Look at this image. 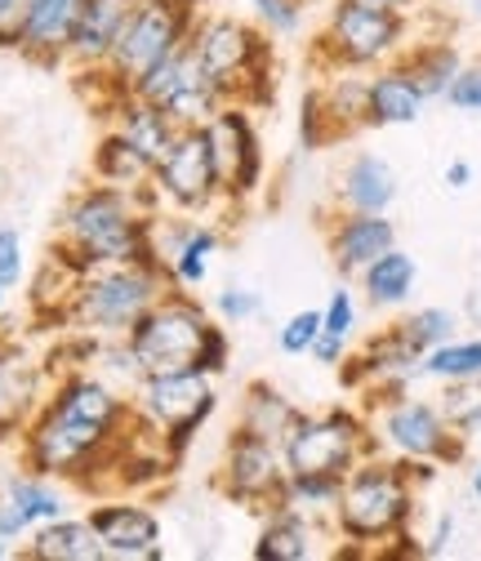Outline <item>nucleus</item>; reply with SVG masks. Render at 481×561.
<instances>
[{
    "label": "nucleus",
    "instance_id": "2eb2a0df",
    "mask_svg": "<svg viewBox=\"0 0 481 561\" xmlns=\"http://www.w3.org/2000/svg\"><path fill=\"white\" fill-rule=\"evenodd\" d=\"M210 134V148H215V161H219V183H224V196L228 205L237 201H250L259 187H263V138H259V125L250 116L245 103H224L215 112V121L205 125Z\"/></svg>",
    "mask_w": 481,
    "mask_h": 561
},
{
    "label": "nucleus",
    "instance_id": "f8f14e48",
    "mask_svg": "<svg viewBox=\"0 0 481 561\" xmlns=\"http://www.w3.org/2000/svg\"><path fill=\"white\" fill-rule=\"evenodd\" d=\"M286 481H290V468L282 446H272L245 428H232L224 446V463L215 472V490L228 504H241L267 517L272 508L286 504Z\"/></svg>",
    "mask_w": 481,
    "mask_h": 561
},
{
    "label": "nucleus",
    "instance_id": "49530a36",
    "mask_svg": "<svg viewBox=\"0 0 481 561\" xmlns=\"http://www.w3.org/2000/svg\"><path fill=\"white\" fill-rule=\"evenodd\" d=\"M455 530H459L455 513H442V517H437V526L428 530V539H420V543H424V557H446V552H450V543H455Z\"/></svg>",
    "mask_w": 481,
    "mask_h": 561
},
{
    "label": "nucleus",
    "instance_id": "a18cd8bd",
    "mask_svg": "<svg viewBox=\"0 0 481 561\" xmlns=\"http://www.w3.org/2000/svg\"><path fill=\"white\" fill-rule=\"evenodd\" d=\"M23 14H27V0H0V49H19Z\"/></svg>",
    "mask_w": 481,
    "mask_h": 561
},
{
    "label": "nucleus",
    "instance_id": "58836bf2",
    "mask_svg": "<svg viewBox=\"0 0 481 561\" xmlns=\"http://www.w3.org/2000/svg\"><path fill=\"white\" fill-rule=\"evenodd\" d=\"M317 334H321V308H304V312H295V317L277 330V347H282L286 357H308L312 343H317Z\"/></svg>",
    "mask_w": 481,
    "mask_h": 561
},
{
    "label": "nucleus",
    "instance_id": "c9c22d12",
    "mask_svg": "<svg viewBox=\"0 0 481 561\" xmlns=\"http://www.w3.org/2000/svg\"><path fill=\"white\" fill-rule=\"evenodd\" d=\"M339 490H343V477H325V472H290V481H286V504H290V508H304V513H312V517H321V513L334 508Z\"/></svg>",
    "mask_w": 481,
    "mask_h": 561
},
{
    "label": "nucleus",
    "instance_id": "f03ea898",
    "mask_svg": "<svg viewBox=\"0 0 481 561\" xmlns=\"http://www.w3.org/2000/svg\"><path fill=\"white\" fill-rule=\"evenodd\" d=\"M415 490L420 481L410 477L405 459L397 455H366L348 477L330 508L334 517V535L362 548H388L392 539H401L415 526Z\"/></svg>",
    "mask_w": 481,
    "mask_h": 561
},
{
    "label": "nucleus",
    "instance_id": "b1692460",
    "mask_svg": "<svg viewBox=\"0 0 481 561\" xmlns=\"http://www.w3.org/2000/svg\"><path fill=\"white\" fill-rule=\"evenodd\" d=\"M23 557L32 561H107V548L90 517H54L36 526L23 543Z\"/></svg>",
    "mask_w": 481,
    "mask_h": 561
},
{
    "label": "nucleus",
    "instance_id": "c85d7f7f",
    "mask_svg": "<svg viewBox=\"0 0 481 561\" xmlns=\"http://www.w3.org/2000/svg\"><path fill=\"white\" fill-rule=\"evenodd\" d=\"M299 419H304V410H299L286 392H277L272 383L254 379V383L245 388L237 428H245V433H254V437H263V442H272V446H286V437L295 433Z\"/></svg>",
    "mask_w": 481,
    "mask_h": 561
},
{
    "label": "nucleus",
    "instance_id": "473e14b6",
    "mask_svg": "<svg viewBox=\"0 0 481 561\" xmlns=\"http://www.w3.org/2000/svg\"><path fill=\"white\" fill-rule=\"evenodd\" d=\"M472 375H481V334H472V339L455 334L424 357V379L446 383V379H472Z\"/></svg>",
    "mask_w": 481,
    "mask_h": 561
},
{
    "label": "nucleus",
    "instance_id": "20e7f679",
    "mask_svg": "<svg viewBox=\"0 0 481 561\" xmlns=\"http://www.w3.org/2000/svg\"><path fill=\"white\" fill-rule=\"evenodd\" d=\"M201 72L224 94V103L263 107L272 99V36L259 23L232 19V14H201L187 36Z\"/></svg>",
    "mask_w": 481,
    "mask_h": 561
},
{
    "label": "nucleus",
    "instance_id": "c756f323",
    "mask_svg": "<svg viewBox=\"0 0 481 561\" xmlns=\"http://www.w3.org/2000/svg\"><path fill=\"white\" fill-rule=\"evenodd\" d=\"M362 295L370 308H401L410 295H415V280H420V263L410 259L401 245H392L388 254H379L362 276Z\"/></svg>",
    "mask_w": 481,
    "mask_h": 561
},
{
    "label": "nucleus",
    "instance_id": "5fc2aeb1",
    "mask_svg": "<svg viewBox=\"0 0 481 561\" xmlns=\"http://www.w3.org/2000/svg\"><path fill=\"white\" fill-rule=\"evenodd\" d=\"M5 295H10V290H5V286H0V308H5Z\"/></svg>",
    "mask_w": 481,
    "mask_h": 561
},
{
    "label": "nucleus",
    "instance_id": "bb28decb",
    "mask_svg": "<svg viewBox=\"0 0 481 561\" xmlns=\"http://www.w3.org/2000/svg\"><path fill=\"white\" fill-rule=\"evenodd\" d=\"M428 99L415 90L397 62H383L375 67L370 77V103H366V125L370 129H392V125H415L424 116Z\"/></svg>",
    "mask_w": 481,
    "mask_h": 561
},
{
    "label": "nucleus",
    "instance_id": "5701e85b",
    "mask_svg": "<svg viewBox=\"0 0 481 561\" xmlns=\"http://www.w3.org/2000/svg\"><path fill=\"white\" fill-rule=\"evenodd\" d=\"M107 121H112L116 134L129 138L134 152H144V157L152 161V170H157V161L170 152L174 134H179V125H174L161 107H152L148 99H139V94H116V99L107 103Z\"/></svg>",
    "mask_w": 481,
    "mask_h": 561
},
{
    "label": "nucleus",
    "instance_id": "4be33fe9",
    "mask_svg": "<svg viewBox=\"0 0 481 561\" xmlns=\"http://www.w3.org/2000/svg\"><path fill=\"white\" fill-rule=\"evenodd\" d=\"M334 201L339 209H357V215H388L397 201V170L375 152H357L339 174Z\"/></svg>",
    "mask_w": 481,
    "mask_h": 561
},
{
    "label": "nucleus",
    "instance_id": "4c0bfd02",
    "mask_svg": "<svg viewBox=\"0 0 481 561\" xmlns=\"http://www.w3.org/2000/svg\"><path fill=\"white\" fill-rule=\"evenodd\" d=\"M250 10L267 36H295L304 27V0H250Z\"/></svg>",
    "mask_w": 481,
    "mask_h": 561
},
{
    "label": "nucleus",
    "instance_id": "1a4fd4ad",
    "mask_svg": "<svg viewBox=\"0 0 481 561\" xmlns=\"http://www.w3.org/2000/svg\"><path fill=\"white\" fill-rule=\"evenodd\" d=\"M290 472H325V477H348L366 455H375V433L362 410L330 405L321 414H308L295 424V433L282 446Z\"/></svg>",
    "mask_w": 481,
    "mask_h": 561
},
{
    "label": "nucleus",
    "instance_id": "aec40b11",
    "mask_svg": "<svg viewBox=\"0 0 481 561\" xmlns=\"http://www.w3.org/2000/svg\"><path fill=\"white\" fill-rule=\"evenodd\" d=\"M170 245H157V254L170 267V280L179 290H196L210 276V259L219 254V228L215 224H187V219H157L152 224Z\"/></svg>",
    "mask_w": 481,
    "mask_h": 561
},
{
    "label": "nucleus",
    "instance_id": "37998d69",
    "mask_svg": "<svg viewBox=\"0 0 481 561\" xmlns=\"http://www.w3.org/2000/svg\"><path fill=\"white\" fill-rule=\"evenodd\" d=\"M228 366H232V339H228L224 321H215L210 334H205V343H201L196 370H201V375H210V379H219V375H228Z\"/></svg>",
    "mask_w": 481,
    "mask_h": 561
},
{
    "label": "nucleus",
    "instance_id": "603ef678",
    "mask_svg": "<svg viewBox=\"0 0 481 561\" xmlns=\"http://www.w3.org/2000/svg\"><path fill=\"white\" fill-rule=\"evenodd\" d=\"M468 490H472V500L481 504V463L472 468V477H468Z\"/></svg>",
    "mask_w": 481,
    "mask_h": 561
},
{
    "label": "nucleus",
    "instance_id": "e433bc0d",
    "mask_svg": "<svg viewBox=\"0 0 481 561\" xmlns=\"http://www.w3.org/2000/svg\"><path fill=\"white\" fill-rule=\"evenodd\" d=\"M299 144H304V152H317V148L339 144V134H334V125H330V112H325L321 90H308L304 103H299Z\"/></svg>",
    "mask_w": 481,
    "mask_h": 561
},
{
    "label": "nucleus",
    "instance_id": "ea45409f",
    "mask_svg": "<svg viewBox=\"0 0 481 561\" xmlns=\"http://www.w3.org/2000/svg\"><path fill=\"white\" fill-rule=\"evenodd\" d=\"M321 334H330L339 343H353V334H357V299H353L348 286H339L330 295V304L321 308Z\"/></svg>",
    "mask_w": 481,
    "mask_h": 561
},
{
    "label": "nucleus",
    "instance_id": "cd10ccee",
    "mask_svg": "<svg viewBox=\"0 0 481 561\" xmlns=\"http://www.w3.org/2000/svg\"><path fill=\"white\" fill-rule=\"evenodd\" d=\"M0 500H5L19 513V522L27 526V535L36 526L54 522V517H67V495L54 485V477H41L32 468H14V472L0 477Z\"/></svg>",
    "mask_w": 481,
    "mask_h": 561
},
{
    "label": "nucleus",
    "instance_id": "3c124183",
    "mask_svg": "<svg viewBox=\"0 0 481 561\" xmlns=\"http://www.w3.org/2000/svg\"><path fill=\"white\" fill-rule=\"evenodd\" d=\"M366 5H379V10H397V14H415L424 0H366Z\"/></svg>",
    "mask_w": 481,
    "mask_h": 561
},
{
    "label": "nucleus",
    "instance_id": "9b49d317",
    "mask_svg": "<svg viewBox=\"0 0 481 561\" xmlns=\"http://www.w3.org/2000/svg\"><path fill=\"white\" fill-rule=\"evenodd\" d=\"M370 433H375V450L397 455V459H428L437 468L459 463L463 459V442H468L446 424V414L437 410V401L410 397V392H401V397L379 405Z\"/></svg>",
    "mask_w": 481,
    "mask_h": 561
},
{
    "label": "nucleus",
    "instance_id": "f3484780",
    "mask_svg": "<svg viewBox=\"0 0 481 561\" xmlns=\"http://www.w3.org/2000/svg\"><path fill=\"white\" fill-rule=\"evenodd\" d=\"M90 526L99 530L107 561H161V522L139 500H99L90 513Z\"/></svg>",
    "mask_w": 481,
    "mask_h": 561
},
{
    "label": "nucleus",
    "instance_id": "dca6fc26",
    "mask_svg": "<svg viewBox=\"0 0 481 561\" xmlns=\"http://www.w3.org/2000/svg\"><path fill=\"white\" fill-rule=\"evenodd\" d=\"M45 397H49V366L32 362L19 339L0 334V442L23 437Z\"/></svg>",
    "mask_w": 481,
    "mask_h": 561
},
{
    "label": "nucleus",
    "instance_id": "0eeeda50",
    "mask_svg": "<svg viewBox=\"0 0 481 561\" xmlns=\"http://www.w3.org/2000/svg\"><path fill=\"white\" fill-rule=\"evenodd\" d=\"M410 45V14L379 10L366 0H334L312 58L325 72H375Z\"/></svg>",
    "mask_w": 481,
    "mask_h": 561
},
{
    "label": "nucleus",
    "instance_id": "7c9ffc66",
    "mask_svg": "<svg viewBox=\"0 0 481 561\" xmlns=\"http://www.w3.org/2000/svg\"><path fill=\"white\" fill-rule=\"evenodd\" d=\"M94 179L99 183H112V187H129V192H144L152 183V161L144 152H134V144L125 134H116L107 125V134L99 138V148H94Z\"/></svg>",
    "mask_w": 481,
    "mask_h": 561
},
{
    "label": "nucleus",
    "instance_id": "72a5a7b5",
    "mask_svg": "<svg viewBox=\"0 0 481 561\" xmlns=\"http://www.w3.org/2000/svg\"><path fill=\"white\" fill-rule=\"evenodd\" d=\"M437 410L459 437H472L481 428V375L472 379H446L437 392Z\"/></svg>",
    "mask_w": 481,
    "mask_h": 561
},
{
    "label": "nucleus",
    "instance_id": "6e6552de",
    "mask_svg": "<svg viewBox=\"0 0 481 561\" xmlns=\"http://www.w3.org/2000/svg\"><path fill=\"white\" fill-rule=\"evenodd\" d=\"M210 325H215V317H205V304H196L187 290H170L161 304H152L125 330L129 353L139 362V379L196 370L201 343L210 334Z\"/></svg>",
    "mask_w": 481,
    "mask_h": 561
},
{
    "label": "nucleus",
    "instance_id": "f257e3e1",
    "mask_svg": "<svg viewBox=\"0 0 481 561\" xmlns=\"http://www.w3.org/2000/svg\"><path fill=\"white\" fill-rule=\"evenodd\" d=\"M157 209H161V201H157L152 183L144 192L112 187V183L81 187L62 209L58 245L81 267L157 259V241H152Z\"/></svg>",
    "mask_w": 481,
    "mask_h": 561
},
{
    "label": "nucleus",
    "instance_id": "79ce46f5",
    "mask_svg": "<svg viewBox=\"0 0 481 561\" xmlns=\"http://www.w3.org/2000/svg\"><path fill=\"white\" fill-rule=\"evenodd\" d=\"M23 272H27L23 237H19V228L0 224V286H5V290H19V286H23Z\"/></svg>",
    "mask_w": 481,
    "mask_h": 561
},
{
    "label": "nucleus",
    "instance_id": "6e6d98bb",
    "mask_svg": "<svg viewBox=\"0 0 481 561\" xmlns=\"http://www.w3.org/2000/svg\"><path fill=\"white\" fill-rule=\"evenodd\" d=\"M472 10H477V19H481V0H472Z\"/></svg>",
    "mask_w": 481,
    "mask_h": 561
},
{
    "label": "nucleus",
    "instance_id": "6ab92c4d",
    "mask_svg": "<svg viewBox=\"0 0 481 561\" xmlns=\"http://www.w3.org/2000/svg\"><path fill=\"white\" fill-rule=\"evenodd\" d=\"M81 10H85V0H27L14 54H23V58H32L41 67L67 62V45H72Z\"/></svg>",
    "mask_w": 481,
    "mask_h": 561
},
{
    "label": "nucleus",
    "instance_id": "9d476101",
    "mask_svg": "<svg viewBox=\"0 0 481 561\" xmlns=\"http://www.w3.org/2000/svg\"><path fill=\"white\" fill-rule=\"evenodd\" d=\"M134 405H139L148 424L161 428V442L179 463L187 455L192 437L205 428V419L219 410V392H215L210 375L174 370V375H148L134 383Z\"/></svg>",
    "mask_w": 481,
    "mask_h": 561
},
{
    "label": "nucleus",
    "instance_id": "a211bd4d",
    "mask_svg": "<svg viewBox=\"0 0 481 561\" xmlns=\"http://www.w3.org/2000/svg\"><path fill=\"white\" fill-rule=\"evenodd\" d=\"M330 263L343 280H357L379 254H388L397 245V224L388 215H357V209H339L330 232Z\"/></svg>",
    "mask_w": 481,
    "mask_h": 561
},
{
    "label": "nucleus",
    "instance_id": "a19ab883",
    "mask_svg": "<svg viewBox=\"0 0 481 561\" xmlns=\"http://www.w3.org/2000/svg\"><path fill=\"white\" fill-rule=\"evenodd\" d=\"M263 312V295L250 290V286H224L215 295V317L224 325H241V321H254Z\"/></svg>",
    "mask_w": 481,
    "mask_h": 561
},
{
    "label": "nucleus",
    "instance_id": "2f4dec72",
    "mask_svg": "<svg viewBox=\"0 0 481 561\" xmlns=\"http://www.w3.org/2000/svg\"><path fill=\"white\" fill-rule=\"evenodd\" d=\"M330 125L339 138H348L357 129H366V103H370V77L362 72H334L330 85H321Z\"/></svg>",
    "mask_w": 481,
    "mask_h": 561
},
{
    "label": "nucleus",
    "instance_id": "8fccbe9b",
    "mask_svg": "<svg viewBox=\"0 0 481 561\" xmlns=\"http://www.w3.org/2000/svg\"><path fill=\"white\" fill-rule=\"evenodd\" d=\"M463 317H468V325H472V330H481V280H477V286L463 295Z\"/></svg>",
    "mask_w": 481,
    "mask_h": 561
},
{
    "label": "nucleus",
    "instance_id": "a878e982",
    "mask_svg": "<svg viewBox=\"0 0 481 561\" xmlns=\"http://www.w3.org/2000/svg\"><path fill=\"white\" fill-rule=\"evenodd\" d=\"M317 539H321L317 517L282 504L267 513V522L254 539V561H308V557H317Z\"/></svg>",
    "mask_w": 481,
    "mask_h": 561
},
{
    "label": "nucleus",
    "instance_id": "864d4df0",
    "mask_svg": "<svg viewBox=\"0 0 481 561\" xmlns=\"http://www.w3.org/2000/svg\"><path fill=\"white\" fill-rule=\"evenodd\" d=\"M5 557H14V543H5V539H0V561H5Z\"/></svg>",
    "mask_w": 481,
    "mask_h": 561
},
{
    "label": "nucleus",
    "instance_id": "7ed1b4c3",
    "mask_svg": "<svg viewBox=\"0 0 481 561\" xmlns=\"http://www.w3.org/2000/svg\"><path fill=\"white\" fill-rule=\"evenodd\" d=\"M121 433L90 424V419H77V414H67V410L45 401L19 437V459H23V468H32L41 477L94 490V485H107Z\"/></svg>",
    "mask_w": 481,
    "mask_h": 561
},
{
    "label": "nucleus",
    "instance_id": "f704fd0d",
    "mask_svg": "<svg viewBox=\"0 0 481 561\" xmlns=\"http://www.w3.org/2000/svg\"><path fill=\"white\" fill-rule=\"evenodd\" d=\"M397 330H401V339L415 347L420 357H428L433 347H442L446 339H455L459 334V317L450 312V308H420V312H410V317H401L397 321Z\"/></svg>",
    "mask_w": 481,
    "mask_h": 561
},
{
    "label": "nucleus",
    "instance_id": "423d86ee",
    "mask_svg": "<svg viewBox=\"0 0 481 561\" xmlns=\"http://www.w3.org/2000/svg\"><path fill=\"white\" fill-rule=\"evenodd\" d=\"M196 19H201L196 0H134V10L125 19L107 62L99 67L107 103L116 94H129L157 62H165L179 45H187Z\"/></svg>",
    "mask_w": 481,
    "mask_h": 561
},
{
    "label": "nucleus",
    "instance_id": "393cba45",
    "mask_svg": "<svg viewBox=\"0 0 481 561\" xmlns=\"http://www.w3.org/2000/svg\"><path fill=\"white\" fill-rule=\"evenodd\" d=\"M392 62L401 67L410 81H415V90H420L428 103H446V90H450L455 77H459L463 54H459L455 41L433 36V41H420V45H405Z\"/></svg>",
    "mask_w": 481,
    "mask_h": 561
},
{
    "label": "nucleus",
    "instance_id": "de8ad7c7",
    "mask_svg": "<svg viewBox=\"0 0 481 561\" xmlns=\"http://www.w3.org/2000/svg\"><path fill=\"white\" fill-rule=\"evenodd\" d=\"M317 366H343V357H348V343H339V339H330V334H317V343H312V353H308Z\"/></svg>",
    "mask_w": 481,
    "mask_h": 561
},
{
    "label": "nucleus",
    "instance_id": "4468645a",
    "mask_svg": "<svg viewBox=\"0 0 481 561\" xmlns=\"http://www.w3.org/2000/svg\"><path fill=\"white\" fill-rule=\"evenodd\" d=\"M129 94L148 99L152 107H161L179 129H201L210 125L215 112L224 107V94L210 85V77L201 72V62L192 54V45H179L165 62H157L152 72L134 85Z\"/></svg>",
    "mask_w": 481,
    "mask_h": 561
},
{
    "label": "nucleus",
    "instance_id": "09e8293b",
    "mask_svg": "<svg viewBox=\"0 0 481 561\" xmlns=\"http://www.w3.org/2000/svg\"><path fill=\"white\" fill-rule=\"evenodd\" d=\"M442 179H446L450 192H468V187H472V165H468V161H450V165L442 170Z\"/></svg>",
    "mask_w": 481,
    "mask_h": 561
},
{
    "label": "nucleus",
    "instance_id": "c03bdc74",
    "mask_svg": "<svg viewBox=\"0 0 481 561\" xmlns=\"http://www.w3.org/2000/svg\"><path fill=\"white\" fill-rule=\"evenodd\" d=\"M446 103L455 112H481V62H463L455 85L446 90Z\"/></svg>",
    "mask_w": 481,
    "mask_h": 561
},
{
    "label": "nucleus",
    "instance_id": "ddd939ff",
    "mask_svg": "<svg viewBox=\"0 0 481 561\" xmlns=\"http://www.w3.org/2000/svg\"><path fill=\"white\" fill-rule=\"evenodd\" d=\"M152 192H157L161 209H179V215H201V209L228 201L224 196V183H219V161H215V148H210V134H205V125L174 134L170 152L152 170Z\"/></svg>",
    "mask_w": 481,
    "mask_h": 561
},
{
    "label": "nucleus",
    "instance_id": "39448f33",
    "mask_svg": "<svg viewBox=\"0 0 481 561\" xmlns=\"http://www.w3.org/2000/svg\"><path fill=\"white\" fill-rule=\"evenodd\" d=\"M170 290L165 259H134V263H99L81 276V286L67 308V325L90 334H125L152 304H161Z\"/></svg>",
    "mask_w": 481,
    "mask_h": 561
},
{
    "label": "nucleus",
    "instance_id": "412c9836",
    "mask_svg": "<svg viewBox=\"0 0 481 561\" xmlns=\"http://www.w3.org/2000/svg\"><path fill=\"white\" fill-rule=\"evenodd\" d=\"M134 10V0H85L81 10V23L72 32V45H67V67H77V72H99L107 62L125 19Z\"/></svg>",
    "mask_w": 481,
    "mask_h": 561
}]
</instances>
